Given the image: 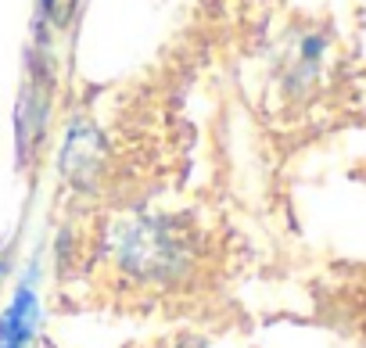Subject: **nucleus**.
Returning a JSON list of instances; mask_svg holds the SVG:
<instances>
[{"label":"nucleus","instance_id":"nucleus-1","mask_svg":"<svg viewBox=\"0 0 366 348\" xmlns=\"http://www.w3.org/2000/svg\"><path fill=\"white\" fill-rule=\"evenodd\" d=\"M115 262L140 284H169L191 266V252L169 219L137 216L115 227Z\"/></svg>","mask_w":366,"mask_h":348},{"label":"nucleus","instance_id":"nucleus-3","mask_svg":"<svg viewBox=\"0 0 366 348\" xmlns=\"http://www.w3.org/2000/svg\"><path fill=\"white\" fill-rule=\"evenodd\" d=\"M0 273H4V262H0Z\"/></svg>","mask_w":366,"mask_h":348},{"label":"nucleus","instance_id":"nucleus-2","mask_svg":"<svg viewBox=\"0 0 366 348\" xmlns=\"http://www.w3.org/2000/svg\"><path fill=\"white\" fill-rule=\"evenodd\" d=\"M36 273H29V280L19 284L15 298L8 302V309L0 312V348H29L33 334H36V319H40V302H36Z\"/></svg>","mask_w":366,"mask_h":348}]
</instances>
